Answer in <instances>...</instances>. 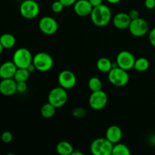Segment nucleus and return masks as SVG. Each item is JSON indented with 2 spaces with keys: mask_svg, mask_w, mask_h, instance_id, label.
I'll use <instances>...</instances> for the list:
<instances>
[{
  "mask_svg": "<svg viewBox=\"0 0 155 155\" xmlns=\"http://www.w3.org/2000/svg\"><path fill=\"white\" fill-rule=\"evenodd\" d=\"M135 58L133 53L129 51H121L118 53L116 58V63L117 66L125 71H130L134 68Z\"/></svg>",
  "mask_w": 155,
  "mask_h": 155,
  "instance_id": "9d476101",
  "label": "nucleus"
},
{
  "mask_svg": "<svg viewBox=\"0 0 155 155\" xmlns=\"http://www.w3.org/2000/svg\"><path fill=\"white\" fill-rule=\"evenodd\" d=\"M27 89V85L26 82H18L17 83V92H24Z\"/></svg>",
  "mask_w": 155,
  "mask_h": 155,
  "instance_id": "c85d7f7f",
  "label": "nucleus"
},
{
  "mask_svg": "<svg viewBox=\"0 0 155 155\" xmlns=\"http://www.w3.org/2000/svg\"><path fill=\"white\" fill-rule=\"evenodd\" d=\"M148 39H149V42L150 43H151V45H152L154 48H155V27H154V28L149 32Z\"/></svg>",
  "mask_w": 155,
  "mask_h": 155,
  "instance_id": "c756f323",
  "label": "nucleus"
},
{
  "mask_svg": "<svg viewBox=\"0 0 155 155\" xmlns=\"http://www.w3.org/2000/svg\"><path fill=\"white\" fill-rule=\"evenodd\" d=\"M0 42L3 48L6 49L13 48L16 44V39L11 33H4L0 36Z\"/></svg>",
  "mask_w": 155,
  "mask_h": 155,
  "instance_id": "6ab92c4d",
  "label": "nucleus"
},
{
  "mask_svg": "<svg viewBox=\"0 0 155 155\" xmlns=\"http://www.w3.org/2000/svg\"><path fill=\"white\" fill-rule=\"evenodd\" d=\"M123 136V132L120 127L116 125H112L107 128L105 133V138L108 139L114 145L120 142Z\"/></svg>",
  "mask_w": 155,
  "mask_h": 155,
  "instance_id": "dca6fc26",
  "label": "nucleus"
},
{
  "mask_svg": "<svg viewBox=\"0 0 155 155\" xmlns=\"http://www.w3.org/2000/svg\"><path fill=\"white\" fill-rule=\"evenodd\" d=\"M108 97L105 92L101 89L99 91L92 92L89 99V104L92 109L99 110L104 108L107 104Z\"/></svg>",
  "mask_w": 155,
  "mask_h": 155,
  "instance_id": "6e6552de",
  "label": "nucleus"
},
{
  "mask_svg": "<svg viewBox=\"0 0 155 155\" xmlns=\"http://www.w3.org/2000/svg\"><path fill=\"white\" fill-rule=\"evenodd\" d=\"M93 8L89 0H77L74 5V12L80 17H86L90 15Z\"/></svg>",
  "mask_w": 155,
  "mask_h": 155,
  "instance_id": "ddd939ff",
  "label": "nucleus"
},
{
  "mask_svg": "<svg viewBox=\"0 0 155 155\" xmlns=\"http://www.w3.org/2000/svg\"><path fill=\"white\" fill-rule=\"evenodd\" d=\"M89 1L92 5L93 7H95V6H98L99 5L102 4L103 0H89Z\"/></svg>",
  "mask_w": 155,
  "mask_h": 155,
  "instance_id": "72a5a7b5",
  "label": "nucleus"
},
{
  "mask_svg": "<svg viewBox=\"0 0 155 155\" xmlns=\"http://www.w3.org/2000/svg\"><path fill=\"white\" fill-rule=\"evenodd\" d=\"M150 62L145 58H139L135 61L134 69L138 72H145L149 68Z\"/></svg>",
  "mask_w": 155,
  "mask_h": 155,
  "instance_id": "4be33fe9",
  "label": "nucleus"
},
{
  "mask_svg": "<svg viewBox=\"0 0 155 155\" xmlns=\"http://www.w3.org/2000/svg\"><path fill=\"white\" fill-rule=\"evenodd\" d=\"M30 74L27 68H18L14 76V80L18 82H27L30 77Z\"/></svg>",
  "mask_w": 155,
  "mask_h": 155,
  "instance_id": "5701e85b",
  "label": "nucleus"
},
{
  "mask_svg": "<svg viewBox=\"0 0 155 155\" xmlns=\"http://www.w3.org/2000/svg\"><path fill=\"white\" fill-rule=\"evenodd\" d=\"M3 49H4V48H3V46H2V45L1 42H0V55H1L2 53Z\"/></svg>",
  "mask_w": 155,
  "mask_h": 155,
  "instance_id": "4c0bfd02",
  "label": "nucleus"
},
{
  "mask_svg": "<svg viewBox=\"0 0 155 155\" xmlns=\"http://www.w3.org/2000/svg\"><path fill=\"white\" fill-rule=\"evenodd\" d=\"M145 5L148 9L154 8L155 0H145Z\"/></svg>",
  "mask_w": 155,
  "mask_h": 155,
  "instance_id": "2f4dec72",
  "label": "nucleus"
},
{
  "mask_svg": "<svg viewBox=\"0 0 155 155\" xmlns=\"http://www.w3.org/2000/svg\"><path fill=\"white\" fill-rule=\"evenodd\" d=\"M88 86L92 92H95V91H99L102 89V83H101V80L96 77H93L89 79V82H88Z\"/></svg>",
  "mask_w": 155,
  "mask_h": 155,
  "instance_id": "393cba45",
  "label": "nucleus"
},
{
  "mask_svg": "<svg viewBox=\"0 0 155 155\" xmlns=\"http://www.w3.org/2000/svg\"><path fill=\"white\" fill-rule=\"evenodd\" d=\"M58 80L60 86H61L65 89H72L76 85L77 77L72 71L64 70L59 74Z\"/></svg>",
  "mask_w": 155,
  "mask_h": 155,
  "instance_id": "f8f14e48",
  "label": "nucleus"
},
{
  "mask_svg": "<svg viewBox=\"0 0 155 155\" xmlns=\"http://www.w3.org/2000/svg\"><path fill=\"white\" fill-rule=\"evenodd\" d=\"M131 21L132 20L129 14L120 12V13L117 14L114 18L113 24L114 27L118 30H126V29L129 28Z\"/></svg>",
  "mask_w": 155,
  "mask_h": 155,
  "instance_id": "2eb2a0df",
  "label": "nucleus"
},
{
  "mask_svg": "<svg viewBox=\"0 0 155 155\" xmlns=\"http://www.w3.org/2000/svg\"><path fill=\"white\" fill-rule=\"evenodd\" d=\"M154 105H155V102H154Z\"/></svg>",
  "mask_w": 155,
  "mask_h": 155,
  "instance_id": "58836bf2",
  "label": "nucleus"
},
{
  "mask_svg": "<svg viewBox=\"0 0 155 155\" xmlns=\"http://www.w3.org/2000/svg\"><path fill=\"white\" fill-rule=\"evenodd\" d=\"M64 8V5L59 0L54 1L51 4V10L54 13H60V12H61L63 11Z\"/></svg>",
  "mask_w": 155,
  "mask_h": 155,
  "instance_id": "bb28decb",
  "label": "nucleus"
},
{
  "mask_svg": "<svg viewBox=\"0 0 155 155\" xmlns=\"http://www.w3.org/2000/svg\"><path fill=\"white\" fill-rule=\"evenodd\" d=\"M108 80L114 86H124L129 83L130 77L127 71H125L119 67H116L109 71Z\"/></svg>",
  "mask_w": 155,
  "mask_h": 155,
  "instance_id": "39448f33",
  "label": "nucleus"
},
{
  "mask_svg": "<svg viewBox=\"0 0 155 155\" xmlns=\"http://www.w3.org/2000/svg\"><path fill=\"white\" fill-rule=\"evenodd\" d=\"M97 69L101 73H107L112 69V62L107 58H101L97 61Z\"/></svg>",
  "mask_w": 155,
  "mask_h": 155,
  "instance_id": "aec40b11",
  "label": "nucleus"
},
{
  "mask_svg": "<svg viewBox=\"0 0 155 155\" xmlns=\"http://www.w3.org/2000/svg\"><path fill=\"white\" fill-rule=\"evenodd\" d=\"M18 68H27L33 62V56L29 49L19 48L13 54V61Z\"/></svg>",
  "mask_w": 155,
  "mask_h": 155,
  "instance_id": "423d86ee",
  "label": "nucleus"
},
{
  "mask_svg": "<svg viewBox=\"0 0 155 155\" xmlns=\"http://www.w3.org/2000/svg\"><path fill=\"white\" fill-rule=\"evenodd\" d=\"M17 66L13 61H6L0 65V77L2 79L13 78L16 72Z\"/></svg>",
  "mask_w": 155,
  "mask_h": 155,
  "instance_id": "f3484780",
  "label": "nucleus"
},
{
  "mask_svg": "<svg viewBox=\"0 0 155 155\" xmlns=\"http://www.w3.org/2000/svg\"><path fill=\"white\" fill-rule=\"evenodd\" d=\"M17 92V82L14 78L2 79L0 82V93L5 96L13 95Z\"/></svg>",
  "mask_w": 155,
  "mask_h": 155,
  "instance_id": "4468645a",
  "label": "nucleus"
},
{
  "mask_svg": "<svg viewBox=\"0 0 155 155\" xmlns=\"http://www.w3.org/2000/svg\"><path fill=\"white\" fill-rule=\"evenodd\" d=\"M68 95L67 89L61 86L55 87L50 91L48 96V102L54 105L56 108H59L64 105L68 101Z\"/></svg>",
  "mask_w": 155,
  "mask_h": 155,
  "instance_id": "20e7f679",
  "label": "nucleus"
},
{
  "mask_svg": "<svg viewBox=\"0 0 155 155\" xmlns=\"http://www.w3.org/2000/svg\"><path fill=\"white\" fill-rule=\"evenodd\" d=\"M27 69L28 70V71H29V72H30V73L33 72V71H34L35 70H36V67H35V65L33 64V62H32V63L30 64L29 65L28 67H27Z\"/></svg>",
  "mask_w": 155,
  "mask_h": 155,
  "instance_id": "f704fd0d",
  "label": "nucleus"
},
{
  "mask_svg": "<svg viewBox=\"0 0 155 155\" xmlns=\"http://www.w3.org/2000/svg\"><path fill=\"white\" fill-rule=\"evenodd\" d=\"M131 152L128 147L122 143H116L114 145L112 155H130Z\"/></svg>",
  "mask_w": 155,
  "mask_h": 155,
  "instance_id": "b1692460",
  "label": "nucleus"
},
{
  "mask_svg": "<svg viewBox=\"0 0 155 155\" xmlns=\"http://www.w3.org/2000/svg\"><path fill=\"white\" fill-rule=\"evenodd\" d=\"M111 16L112 14L110 8L104 4L94 7L90 15L92 23L97 27H104L108 24L111 19Z\"/></svg>",
  "mask_w": 155,
  "mask_h": 155,
  "instance_id": "f257e3e1",
  "label": "nucleus"
},
{
  "mask_svg": "<svg viewBox=\"0 0 155 155\" xmlns=\"http://www.w3.org/2000/svg\"><path fill=\"white\" fill-rule=\"evenodd\" d=\"M33 64L36 69L40 72H47L52 68L54 60L49 54L46 52H38L33 57Z\"/></svg>",
  "mask_w": 155,
  "mask_h": 155,
  "instance_id": "7ed1b4c3",
  "label": "nucleus"
},
{
  "mask_svg": "<svg viewBox=\"0 0 155 155\" xmlns=\"http://www.w3.org/2000/svg\"><path fill=\"white\" fill-rule=\"evenodd\" d=\"M128 29L133 36L142 37L148 33L149 30V25L145 19L139 18L137 19L132 20Z\"/></svg>",
  "mask_w": 155,
  "mask_h": 155,
  "instance_id": "1a4fd4ad",
  "label": "nucleus"
},
{
  "mask_svg": "<svg viewBox=\"0 0 155 155\" xmlns=\"http://www.w3.org/2000/svg\"><path fill=\"white\" fill-rule=\"evenodd\" d=\"M58 24L54 18L49 16H44L39 20V29L44 34L51 36L57 32Z\"/></svg>",
  "mask_w": 155,
  "mask_h": 155,
  "instance_id": "9b49d317",
  "label": "nucleus"
},
{
  "mask_svg": "<svg viewBox=\"0 0 155 155\" xmlns=\"http://www.w3.org/2000/svg\"><path fill=\"white\" fill-rule=\"evenodd\" d=\"M55 110L56 107L54 105H52L51 103L48 102L45 103V104L42 106L40 110V114L44 118L48 119V118H51L54 116V114H55Z\"/></svg>",
  "mask_w": 155,
  "mask_h": 155,
  "instance_id": "412c9836",
  "label": "nucleus"
},
{
  "mask_svg": "<svg viewBox=\"0 0 155 155\" xmlns=\"http://www.w3.org/2000/svg\"><path fill=\"white\" fill-rule=\"evenodd\" d=\"M83 154L82 152H80V151H74L72 152L71 155H83Z\"/></svg>",
  "mask_w": 155,
  "mask_h": 155,
  "instance_id": "e433bc0d",
  "label": "nucleus"
},
{
  "mask_svg": "<svg viewBox=\"0 0 155 155\" xmlns=\"http://www.w3.org/2000/svg\"><path fill=\"white\" fill-rule=\"evenodd\" d=\"M59 1L64 5V7H70L71 5H74L77 0H59Z\"/></svg>",
  "mask_w": 155,
  "mask_h": 155,
  "instance_id": "473e14b6",
  "label": "nucleus"
},
{
  "mask_svg": "<svg viewBox=\"0 0 155 155\" xmlns=\"http://www.w3.org/2000/svg\"><path fill=\"white\" fill-rule=\"evenodd\" d=\"M56 151L58 154L61 155H71L74 149L73 145L70 142L67 141H61L58 143L56 146Z\"/></svg>",
  "mask_w": 155,
  "mask_h": 155,
  "instance_id": "a211bd4d",
  "label": "nucleus"
},
{
  "mask_svg": "<svg viewBox=\"0 0 155 155\" xmlns=\"http://www.w3.org/2000/svg\"><path fill=\"white\" fill-rule=\"evenodd\" d=\"M20 13L26 19H33L39 13V5L35 0H24L20 5Z\"/></svg>",
  "mask_w": 155,
  "mask_h": 155,
  "instance_id": "0eeeda50",
  "label": "nucleus"
},
{
  "mask_svg": "<svg viewBox=\"0 0 155 155\" xmlns=\"http://www.w3.org/2000/svg\"><path fill=\"white\" fill-rule=\"evenodd\" d=\"M129 15H130L131 20H135L137 19V18H140L139 17V12H138L136 9H132L130 12H129Z\"/></svg>",
  "mask_w": 155,
  "mask_h": 155,
  "instance_id": "7c9ffc66",
  "label": "nucleus"
},
{
  "mask_svg": "<svg viewBox=\"0 0 155 155\" xmlns=\"http://www.w3.org/2000/svg\"><path fill=\"white\" fill-rule=\"evenodd\" d=\"M121 0H107V2L110 3V4H117Z\"/></svg>",
  "mask_w": 155,
  "mask_h": 155,
  "instance_id": "c9c22d12",
  "label": "nucleus"
},
{
  "mask_svg": "<svg viewBox=\"0 0 155 155\" xmlns=\"http://www.w3.org/2000/svg\"><path fill=\"white\" fill-rule=\"evenodd\" d=\"M13 139V136L12 133L8 131H5L2 134L1 139L4 143H10Z\"/></svg>",
  "mask_w": 155,
  "mask_h": 155,
  "instance_id": "cd10ccee",
  "label": "nucleus"
},
{
  "mask_svg": "<svg viewBox=\"0 0 155 155\" xmlns=\"http://www.w3.org/2000/svg\"><path fill=\"white\" fill-rule=\"evenodd\" d=\"M72 114L73 116L77 118L84 117L86 115V110L85 108H83V107H77L73 109Z\"/></svg>",
  "mask_w": 155,
  "mask_h": 155,
  "instance_id": "a878e982",
  "label": "nucleus"
},
{
  "mask_svg": "<svg viewBox=\"0 0 155 155\" xmlns=\"http://www.w3.org/2000/svg\"><path fill=\"white\" fill-rule=\"evenodd\" d=\"M114 144L106 138H98L91 143L90 151L93 155L112 154Z\"/></svg>",
  "mask_w": 155,
  "mask_h": 155,
  "instance_id": "f03ea898",
  "label": "nucleus"
}]
</instances>
